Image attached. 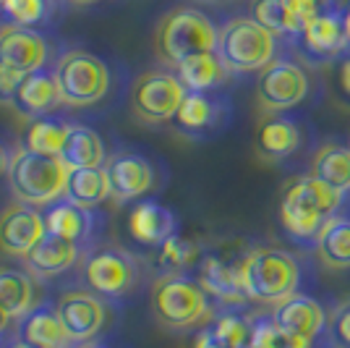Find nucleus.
<instances>
[{"mask_svg": "<svg viewBox=\"0 0 350 348\" xmlns=\"http://www.w3.org/2000/svg\"><path fill=\"white\" fill-rule=\"evenodd\" d=\"M73 5H92V3H100V0H68Z\"/></svg>", "mask_w": 350, "mask_h": 348, "instance_id": "nucleus-42", "label": "nucleus"}, {"mask_svg": "<svg viewBox=\"0 0 350 348\" xmlns=\"http://www.w3.org/2000/svg\"><path fill=\"white\" fill-rule=\"evenodd\" d=\"M21 335H24V343H29L31 348H71L73 346L71 335L66 333L58 312H55V309H47V306H40V309H34V312L27 314L24 327H21Z\"/></svg>", "mask_w": 350, "mask_h": 348, "instance_id": "nucleus-24", "label": "nucleus"}, {"mask_svg": "<svg viewBox=\"0 0 350 348\" xmlns=\"http://www.w3.org/2000/svg\"><path fill=\"white\" fill-rule=\"evenodd\" d=\"M308 95L306 71L285 58H275L264 71H259L256 82V97L267 113H282L291 110Z\"/></svg>", "mask_w": 350, "mask_h": 348, "instance_id": "nucleus-9", "label": "nucleus"}, {"mask_svg": "<svg viewBox=\"0 0 350 348\" xmlns=\"http://www.w3.org/2000/svg\"><path fill=\"white\" fill-rule=\"evenodd\" d=\"M317 254L329 270L350 267V218H329L317 236Z\"/></svg>", "mask_w": 350, "mask_h": 348, "instance_id": "nucleus-28", "label": "nucleus"}, {"mask_svg": "<svg viewBox=\"0 0 350 348\" xmlns=\"http://www.w3.org/2000/svg\"><path fill=\"white\" fill-rule=\"evenodd\" d=\"M0 306L11 319L27 317L37 309V286L29 273L0 267Z\"/></svg>", "mask_w": 350, "mask_h": 348, "instance_id": "nucleus-23", "label": "nucleus"}, {"mask_svg": "<svg viewBox=\"0 0 350 348\" xmlns=\"http://www.w3.org/2000/svg\"><path fill=\"white\" fill-rule=\"evenodd\" d=\"M66 202L84 207V210H94L97 204L110 199V181L105 168H81V171H71L68 184H66Z\"/></svg>", "mask_w": 350, "mask_h": 348, "instance_id": "nucleus-27", "label": "nucleus"}, {"mask_svg": "<svg viewBox=\"0 0 350 348\" xmlns=\"http://www.w3.org/2000/svg\"><path fill=\"white\" fill-rule=\"evenodd\" d=\"M60 322L73 343H89L105 325V304L92 290H68L60 296L58 306Z\"/></svg>", "mask_w": 350, "mask_h": 348, "instance_id": "nucleus-12", "label": "nucleus"}, {"mask_svg": "<svg viewBox=\"0 0 350 348\" xmlns=\"http://www.w3.org/2000/svg\"><path fill=\"white\" fill-rule=\"evenodd\" d=\"M278 50V37L262 24H256L251 16L230 18L219 29L217 55L230 73H251L264 71Z\"/></svg>", "mask_w": 350, "mask_h": 348, "instance_id": "nucleus-6", "label": "nucleus"}, {"mask_svg": "<svg viewBox=\"0 0 350 348\" xmlns=\"http://www.w3.org/2000/svg\"><path fill=\"white\" fill-rule=\"evenodd\" d=\"M243 293L259 304H282L298 290L301 267L285 249L256 247L238 262Z\"/></svg>", "mask_w": 350, "mask_h": 348, "instance_id": "nucleus-1", "label": "nucleus"}, {"mask_svg": "<svg viewBox=\"0 0 350 348\" xmlns=\"http://www.w3.org/2000/svg\"><path fill=\"white\" fill-rule=\"evenodd\" d=\"M60 160L71 168V171H81V168H105V145L97 131L87 129V126H71V134L63 145Z\"/></svg>", "mask_w": 350, "mask_h": 348, "instance_id": "nucleus-26", "label": "nucleus"}, {"mask_svg": "<svg viewBox=\"0 0 350 348\" xmlns=\"http://www.w3.org/2000/svg\"><path fill=\"white\" fill-rule=\"evenodd\" d=\"M251 348H311V343L280 330L272 317H256L251 322Z\"/></svg>", "mask_w": 350, "mask_h": 348, "instance_id": "nucleus-34", "label": "nucleus"}, {"mask_svg": "<svg viewBox=\"0 0 350 348\" xmlns=\"http://www.w3.org/2000/svg\"><path fill=\"white\" fill-rule=\"evenodd\" d=\"M175 73L189 92H209V89L219 87L230 71L225 69L217 53H199V55L180 60L175 66Z\"/></svg>", "mask_w": 350, "mask_h": 348, "instance_id": "nucleus-25", "label": "nucleus"}, {"mask_svg": "<svg viewBox=\"0 0 350 348\" xmlns=\"http://www.w3.org/2000/svg\"><path fill=\"white\" fill-rule=\"evenodd\" d=\"M196 260H199V247L175 233L160 247L157 264L165 273H186L191 264H196Z\"/></svg>", "mask_w": 350, "mask_h": 348, "instance_id": "nucleus-33", "label": "nucleus"}, {"mask_svg": "<svg viewBox=\"0 0 350 348\" xmlns=\"http://www.w3.org/2000/svg\"><path fill=\"white\" fill-rule=\"evenodd\" d=\"M342 21H345V32H348V42H350V5H348V11L342 14Z\"/></svg>", "mask_w": 350, "mask_h": 348, "instance_id": "nucleus-41", "label": "nucleus"}, {"mask_svg": "<svg viewBox=\"0 0 350 348\" xmlns=\"http://www.w3.org/2000/svg\"><path fill=\"white\" fill-rule=\"evenodd\" d=\"M8 314H5V309H3V306H0V333H3V330H5V327H8Z\"/></svg>", "mask_w": 350, "mask_h": 348, "instance_id": "nucleus-40", "label": "nucleus"}, {"mask_svg": "<svg viewBox=\"0 0 350 348\" xmlns=\"http://www.w3.org/2000/svg\"><path fill=\"white\" fill-rule=\"evenodd\" d=\"M11 348H31L29 343H24V340H21V343H16V346H11Z\"/></svg>", "mask_w": 350, "mask_h": 348, "instance_id": "nucleus-45", "label": "nucleus"}, {"mask_svg": "<svg viewBox=\"0 0 350 348\" xmlns=\"http://www.w3.org/2000/svg\"><path fill=\"white\" fill-rule=\"evenodd\" d=\"M55 82L66 105L89 108L107 95L110 71L103 60L87 50H68L55 63Z\"/></svg>", "mask_w": 350, "mask_h": 348, "instance_id": "nucleus-7", "label": "nucleus"}, {"mask_svg": "<svg viewBox=\"0 0 350 348\" xmlns=\"http://www.w3.org/2000/svg\"><path fill=\"white\" fill-rule=\"evenodd\" d=\"M47 236L44 218L27 204H16L8 207L5 212H0V249L11 257L27 260L29 251Z\"/></svg>", "mask_w": 350, "mask_h": 348, "instance_id": "nucleus-13", "label": "nucleus"}, {"mask_svg": "<svg viewBox=\"0 0 350 348\" xmlns=\"http://www.w3.org/2000/svg\"><path fill=\"white\" fill-rule=\"evenodd\" d=\"M342 87L350 95V60H345V66H342Z\"/></svg>", "mask_w": 350, "mask_h": 348, "instance_id": "nucleus-39", "label": "nucleus"}, {"mask_svg": "<svg viewBox=\"0 0 350 348\" xmlns=\"http://www.w3.org/2000/svg\"><path fill=\"white\" fill-rule=\"evenodd\" d=\"M311 175L340 194L350 191V147L324 145L311 160Z\"/></svg>", "mask_w": 350, "mask_h": 348, "instance_id": "nucleus-30", "label": "nucleus"}, {"mask_svg": "<svg viewBox=\"0 0 350 348\" xmlns=\"http://www.w3.org/2000/svg\"><path fill=\"white\" fill-rule=\"evenodd\" d=\"M5 168H8V162H5V152H3V149H0V173H3V171H5Z\"/></svg>", "mask_w": 350, "mask_h": 348, "instance_id": "nucleus-43", "label": "nucleus"}, {"mask_svg": "<svg viewBox=\"0 0 350 348\" xmlns=\"http://www.w3.org/2000/svg\"><path fill=\"white\" fill-rule=\"evenodd\" d=\"M105 173L110 181V197L118 204L142 197L154 184V171H152L149 160H144L142 155H133V152L113 155L105 165Z\"/></svg>", "mask_w": 350, "mask_h": 348, "instance_id": "nucleus-14", "label": "nucleus"}, {"mask_svg": "<svg viewBox=\"0 0 350 348\" xmlns=\"http://www.w3.org/2000/svg\"><path fill=\"white\" fill-rule=\"evenodd\" d=\"M152 312L170 330H189L212 314L206 290L186 273H165L157 277L152 288Z\"/></svg>", "mask_w": 350, "mask_h": 348, "instance_id": "nucleus-5", "label": "nucleus"}, {"mask_svg": "<svg viewBox=\"0 0 350 348\" xmlns=\"http://www.w3.org/2000/svg\"><path fill=\"white\" fill-rule=\"evenodd\" d=\"M251 18L269 29L275 37L280 34H298L304 32V24L282 5V0H254L251 3Z\"/></svg>", "mask_w": 350, "mask_h": 348, "instance_id": "nucleus-32", "label": "nucleus"}, {"mask_svg": "<svg viewBox=\"0 0 350 348\" xmlns=\"http://www.w3.org/2000/svg\"><path fill=\"white\" fill-rule=\"evenodd\" d=\"M298 147H301V129L288 118L264 121L256 131V152H259V158L269 160V162L291 158Z\"/></svg>", "mask_w": 350, "mask_h": 348, "instance_id": "nucleus-22", "label": "nucleus"}, {"mask_svg": "<svg viewBox=\"0 0 350 348\" xmlns=\"http://www.w3.org/2000/svg\"><path fill=\"white\" fill-rule=\"evenodd\" d=\"M329 338L337 348H350V301L340 304L329 317Z\"/></svg>", "mask_w": 350, "mask_h": 348, "instance_id": "nucleus-38", "label": "nucleus"}, {"mask_svg": "<svg viewBox=\"0 0 350 348\" xmlns=\"http://www.w3.org/2000/svg\"><path fill=\"white\" fill-rule=\"evenodd\" d=\"M81 348H105V346H100V343H81Z\"/></svg>", "mask_w": 350, "mask_h": 348, "instance_id": "nucleus-44", "label": "nucleus"}, {"mask_svg": "<svg viewBox=\"0 0 350 348\" xmlns=\"http://www.w3.org/2000/svg\"><path fill=\"white\" fill-rule=\"evenodd\" d=\"M282 5H285L304 27H306L311 18L335 11V0H282Z\"/></svg>", "mask_w": 350, "mask_h": 348, "instance_id": "nucleus-37", "label": "nucleus"}, {"mask_svg": "<svg viewBox=\"0 0 350 348\" xmlns=\"http://www.w3.org/2000/svg\"><path fill=\"white\" fill-rule=\"evenodd\" d=\"M47 60V42L40 32L18 24H3L0 27V71L29 76L42 71Z\"/></svg>", "mask_w": 350, "mask_h": 348, "instance_id": "nucleus-11", "label": "nucleus"}, {"mask_svg": "<svg viewBox=\"0 0 350 348\" xmlns=\"http://www.w3.org/2000/svg\"><path fill=\"white\" fill-rule=\"evenodd\" d=\"M84 280L92 293L120 299L139 283V264L120 249H100L84 264Z\"/></svg>", "mask_w": 350, "mask_h": 348, "instance_id": "nucleus-10", "label": "nucleus"}, {"mask_svg": "<svg viewBox=\"0 0 350 348\" xmlns=\"http://www.w3.org/2000/svg\"><path fill=\"white\" fill-rule=\"evenodd\" d=\"M340 199L342 194L324 181L314 175H301L285 189V197L280 202V223L295 241H311L319 236L327 220L335 218Z\"/></svg>", "mask_w": 350, "mask_h": 348, "instance_id": "nucleus-2", "label": "nucleus"}, {"mask_svg": "<svg viewBox=\"0 0 350 348\" xmlns=\"http://www.w3.org/2000/svg\"><path fill=\"white\" fill-rule=\"evenodd\" d=\"M189 89L178 79V73L146 71L142 73L131 87V110L142 123H165L175 118L180 105L186 100Z\"/></svg>", "mask_w": 350, "mask_h": 348, "instance_id": "nucleus-8", "label": "nucleus"}, {"mask_svg": "<svg viewBox=\"0 0 350 348\" xmlns=\"http://www.w3.org/2000/svg\"><path fill=\"white\" fill-rule=\"evenodd\" d=\"M219 348H248L251 346V322L238 314H219L209 327Z\"/></svg>", "mask_w": 350, "mask_h": 348, "instance_id": "nucleus-35", "label": "nucleus"}, {"mask_svg": "<svg viewBox=\"0 0 350 348\" xmlns=\"http://www.w3.org/2000/svg\"><path fill=\"white\" fill-rule=\"evenodd\" d=\"M68 134H71V126L66 121H58V118H37V121H31L29 129H27L24 147L31 149V152H40V155L60 158Z\"/></svg>", "mask_w": 350, "mask_h": 348, "instance_id": "nucleus-31", "label": "nucleus"}, {"mask_svg": "<svg viewBox=\"0 0 350 348\" xmlns=\"http://www.w3.org/2000/svg\"><path fill=\"white\" fill-rule=\"evenodd\" d=\"M79 244L58 238L53 233H47L42 241L29 251L27 257V270L37 277H55L66 270H71L73 264L79 262Z\"/></svg>", "mask_w": 350, "mask_h": 348, "instance_id": "nucleus-20", "label": "nucleus"}, {"mask_svg": "<svg viewBox=\"0 0 350 348\" xmlns=\"http://www.w3.org/2000/svg\"><path fill=\"white\" fill-rule=\"evenodd\" d=\"M3 14L11 18V24L18 27H37L50 14V0H0Z\"/></svg>", "mask_w": 350, "mask_h": 348, "instance_id": "nucleus-36", "label": "nucleus"}, {"mask_svg": "<svg viewBox=\"0 0 350 348\" xmlns=\"http://www.w3.org/2000/svg\"><path fill=\"white\" fill-rule=\"evenodd\" d=\"M175 215L157 202L136 204L129 215V231L142 247H162L170 236H175Z\"/></svg>", "mask_w": 350, "mask_h": 348, "instance_id": "nucleus-17", "label": "nucleus"}, {"mask_svg": "<svg viewBox=\"0 0 350 348\" xmlns=\"http://www.w3.org/2000/svg\"><path fill=\"white\" fill-rule=\"evenodd\" d=\"M225 118H228V108L219 100L209 97L206 92H189L180 110L175 113V123L191 136H204L219 129Z\"/></svg>", "mask_w": 350, "mask_h": 348, "instance_id": "nucleus-18", "label": "nucleus"}, {"mask_svg": "<svg viewBox=\"0 0 350 348\" xmlns=\"http://www.w3.org/2000/svg\"><path fill=\"white\" fill-rule=\"evenodd\" d=\"M71 168L60 158L40 155L27 147L16 149L14 158L8 160V186L18 204L27 207H44L58 202L66 194Z\"/></svg>", "mask_w": 350, "mask_h": 348, "instance_id": "nucleus-3", "label": "nucleus"}, {"mask_svg": "<svg viewBox=\"0 0 350 348\" xmlns=\"http://www.w3.org/2000/svg\"><path fill=\"white\" fill-rule=\"evenodd\" d=\"M92 210H84V207H76L71 202H58L47 215H44V225H47V233L58 236V238H66V241H73V244H81L84 238H89L92 233Z\"/></svg>", "mask_w": 350, "mask_h": 348, "instance_id": "nucleus-29", "label": "nucleus"}, {"mask_svg": "<svg viewBox=\"0 0 350 348\" xmlns=\"http://www.w3.org/2000/svg\"><path fill=\"white\" fill-rule=\"evenodd\" d=\"M60 102H63V97H60L55 73L34 71L21 79L14 100L8 105L24 118H44L50 110H55Z\"/></svg>", "mask_w": 350, "mask_h": 348, "instance_id": "nucleus-16", "label": "nucleus"}, {"mask_svg": "<svg viewBox=\"0 0 350 348\" xmlns=\"http://www.w3.org/2000/svg\"><path fill=\"white\" fill-rule=\"evenodd\" d=\"M301 37L306 45V53L314 58H335L350 45L342 14L337 11L311 18L301 32Z\"/></svg>", "mask_w": 350, "mask_h": 348, "instance_id": "nucleus-19", "label": "nucleus"}, {"mask_svg": "<svg viewBox=\"0 0 350 348\" xmlns=\"http://www.w3.org/2000/svg\"><path fill=\"white\" fill-rule=\"evenodd\" d=\"M272 319L280 330H285L298 340H306V343H311L327 325L324 306L317 299L304 296V293H293L291 299H285L282 304L275 306Z\"/></svg>", "mask_w": 350, "mask_h": 348, "instance_id": "nucleus-15", "label": "nucleus"}, {"mask_svg": "<svg viewBox=\"0 0 350 348\" xmlns=\"http://www.w3.org/2000/svg\"><path fill=\"white\" fill-rule=\"evenodd\" d=\"M219 29L212 18L196 8H173L160 18L154 29L157 55L178 66L199 53H217Z\"/></svg>", "mask_w": 350, "mask_h": 348, "instance_id": "nucleus-4", "label": "nucleus"}, {"mask_svg": "<svg viewBox=\"0 0 350 348\" xmlns=\"http://www.w3.org/2000/svg\"><path fill=\"white\" fill-rule=\"evenodd\" d=\"M199 286L206 290V296L217 299L222 304H243L246 293L241 286V275H238V264H228L219 257H204L199 264Z\"/></svg>", "mask_w": 350, "mask_h": 348, "instance_id": "nucleus-21", "label": "nucleus"}]
</instances>
